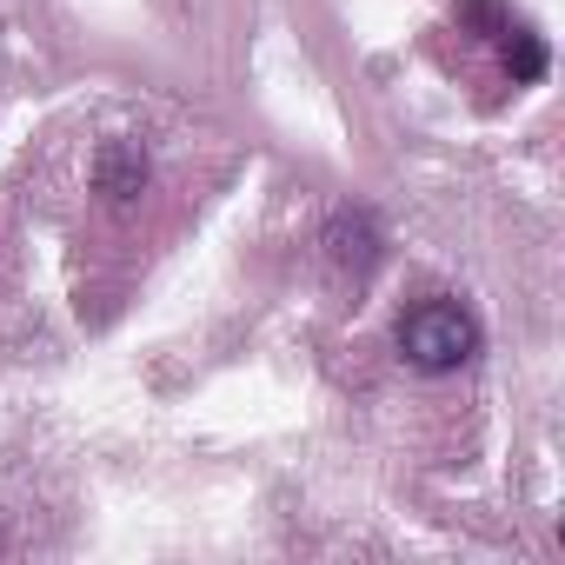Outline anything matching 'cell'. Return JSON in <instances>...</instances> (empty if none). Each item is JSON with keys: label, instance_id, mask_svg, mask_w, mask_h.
<instances>
[{"label": "cell", "instance_id": "277c9868", "mask_svg": "<svg viewBox=\"0 0 565 565\" xmlns=\"http://www.w3.org/2000/svg\"><path fill=\"white\" fill-rule=\"evenodd\" d=\"M499 47H505V74H512V81H539V74H545V47H539V34L505 28Z\"/></svg>", "mask_w": 565, "mask_h": 565}, {"label": "cell", "instance_id": "6da1fadb", "mask_svg": "<svg viewBox=\"0 0 565 565\" xmlns=\"http://www.w3.org/2000/svg\"><path fill=\"white\" fill-rule=\"evenodd\" d=\"M399 353L419 373H452L479 353V320L459 300H419L399 313Z\"/></svg>", "mask_w": 565, "mask_h": 565}, {"label": "cell", "instance_id": "7a4b0ae2", "mask_svg": "<svg viewBox=\"0 0 565 565\" xmlns=\"http://www.w3.org/2000/svg\"><path fill=\"white\" fill-rule=\"evenodd\" d=\"M327 246H333V266L366 273V266L380 259V226H373V213H340L333 233H327Z\"/></svg>", "mask_w": 565, "mask_h": 565}, {"label": "cell", "instance_id": "3957f363", "mask_svg": "<svg viewBox=\"0 0 565 565\" xmlns=\"http://www.w3.org/2000/svg\"><path fill=\"white\" fill-rule=\"evenodd\" d=\"M140 186H147V153H140L134 140L100 147V193H107V200H134Z\"/></svg>", "mask_w": 565, "mask_h": 565}]
</instances>
